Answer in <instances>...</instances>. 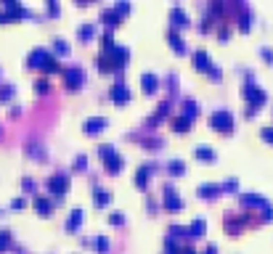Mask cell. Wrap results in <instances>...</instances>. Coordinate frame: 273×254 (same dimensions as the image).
Segmentation results:
<instances>
[{
	"label": "cell",
	"instance_id": "8992f818",
	"mask_svg": "<svg viewBox=\"0 0 273 254\" xmlns=\"http://www.w3.org/2000/svg\"><path fill=\"white\" fill-rule=\"evenodd\" d=\"M244 95L249 98V106H263L265 101H268V95H265V90H260V88H255V85H244Z\"/></svg>",
	"mask_w": 273,
	"mask_h": 254
},
{
	"label": "cell",
	"instance_id": "2e32d148",
	"mask_svg": "<svg viewBox=\"0 0 273 254\" xmlns=\"http://www.w3.org/2000/svg\"><path fill=\"white\" fill-rule=\"evenodd\" d=\"M32 204H35V209L43 214V217H48V214L53 212V201L45 199V196H35V201H32Z\"/></svg>",
	"mask_w": 273,
	"mask_h": 254
},
{
	"label": "cell",
	"instance_id": "60d3db41",
	"mask_svg": "<svg viewBox=\"0 0 273 254\" xmlns=\"http://www.w3.org/2000/svg\"><path fill=\"white\" fill-rule=\"evenodd\" d=\"M30 156H37V159H45V154L40 151V146H30V151H27Z\"/></svg>",
	"mask_w": 273,
	"mask_h": 254
},
{
	"label": "cell",
	"instance_id": "44dd1931",
	"mask_svg": "<svg viewBox=\"0 0 273 254\" xmlns=\"http://www.w3.org/2000/svg\"><path fill=\"white\" fill-rule=\"evenodd\" d=\"M109 201H112V194H109V191H104V188H96V191H93V204H96V207H106Z\"/></svg>",
	"mask_w": 273,
	"mask_h": 254
},
{
	"label": "cell",
	"instance_id": "ee69618b",
	"mask_svg": "<svg viewBox=\"0 0 273 254\" xmlns=\"http://www.w3.org/2000/svg\"><path fill=\"white\" fill-rule=\"evenodd\" d=\"M236 185H239V180H236V178H231V180H225L223 191H236Z\"/></svg>",
	"mask_w": 273,
	"mask_h": 254
},
{
	"label": "cell",
	"instance_id": "5b68a950",
	"mask_svg": "<svg viewBox=\"0 0 273 254\" xmlns=\"http://www.w3.org/2000/svg\"><path fill=\"white\" fill-rule=\"evenodd\" d=\"M106 56H109V61H112L114 69H125V64H128V59H130V50L125 48V45H114Z\"/></svg>",
	"mask_w": 273,
	"mask_h": 254
},
{
	"label": "cell",
	"instance_id": "f6af8a7d",
	"mask_svg": "<svg viewBox=\"0 0 273 254\" xmlns=\"http://www.w3.org/2000/svg\"><path fill=\"white\" fill-rule=\"evenodd\" d=\"M48 14L50 16H59V5H56V0H48Z\"/></svg>",
	"mask_w": 273,
	"mask_h": 254
},
{
	"label": "cell",
	"instance_id": "f1b7e54d",
	"mask_svg": "<svg viewBox=\"0 0 273 254\" xmlns=\"http://www.w3.org/2000/svg\"><path fill=\"white\" fill-rule=\"evenodd\" d=\"M96 64H98V72H112V69H114L106 53H104V56H98V61H96Z\"/></svg>",
	"mask_w": 273,
	"mask_h": 254
},
{
	"label": "cell",
	"instance_id": "52a82bcc",
	"mask_svg": "<svg viewBox=\"0 0 273 254\" xmlns=\"http://www.w3.org/2000/svg\"><path fill=\"white\" fill-rule=\"evenodd\" d=\"M82 80H85V75H82L80 66H69V69H64V82H66V88L69 90H77L80 85H82Z\"/></svg>",
	"mask_w": 273,
	"mask_h": 254
},
{
	"label": "cell",
	"instance_id": "3957f363",
	"mask_svg": "<svg viewBox=\"0 0 273 254\" xmlns=\"http://www.w3.org/2000/svg\"><path fill=\"white\" fill-rule=\"evenodd\" d=\"M48 191L56 196V199L61 201V196L69 191V175L66 172H59V175H50L48 178Z\"/></svg>",
	"mask_w": 273,
	"mask_h": 254
},
{
	"label": "cell",
	"instance_id": "ac0fdd59",
	"mask_svg": "<svg viewBox=\"0 0 273 254\" xmlns=\"http://www.w3.org/2000/svg\"><path fill=\"white\" fill-rule=\"evenodd\" d=\"M241 204L244 207H260V209H263V207H268V201H265L260 194H244L241 196Z\"/></svg>",
	"mask_w": 273,
	"mask_h": 254
},
{
	"label": "cell",
	"instance_id": "f546056e",
	"mask_svg": "<svg viewBox=\"0 0 273 254\" xmlns=\"http://www.w3.org/2000/svg\"><path fill=\"white\" fill-rule=\"evenodd\" d=\"M239 30H252V14H241L239 16Z\"/></svg>",
	"mask_w": 273,
	"mask_h": 254
},
{
	"label": "cell",
	"instance_id": "d590c367",
	"mask_svg": "<svg viewBox=\"0 0 273 254\" xmlns=\"http://www.w3.org/2000/svg\"><path fill=\"white\" fill-rule=\"evenodd\" d=\"M53 48H56V53H61V56L69 53V45H66L64 40H56V43H53Z\"/></svg>",
	"mask_w": 273,
	"mask_h": 254
},
{
	"label": "cell",
	"instance_id": "b9f144b4",
	"mask_svg": "<svg viewBox=\"0 0 273 254\" xmlns=\"http://www.w3.org/2000/svg\"><path fill=\"white\" fill-rule=\"evenodd\" d=\"M75 167H77V169H85V167H88V156H82V154H80L77 159H75Z\"/></svg>",
	"mask_w": 273,
	"mask_h": 254
},
{
	"label": "cell",
	"instance_id": "603a6c76",
	"mask_svg": "<svg viewBox=\"0 0 273 254\" xmlns=\"http://www.w3.org/2000/svg\"><path fill=\"white\" fill-rule=\"evenodd\" d=\"M204 230H207V223H204L202 217H196L194 223L189 225V236H194V239H199V236H202Z\"/></svg>",
	"mask_w": 273,
	"mask_h": 254
},
{
	"label": "cell",
	"instance_id": "d6986e66",
	"mask_svg": "<svg viewBox=\"0 0 273 254\" xmlns=\"http://www.w3.org/2000/svg\"><path fill=\"white\" fill-rule=\"evenodd\" d=\"M141 85H144L146 93H154V90L159 88V80H157V75H151V72H144V75H141Z\"/></svg>",
	"mask_w": 273,
	"mask_h": 254
},
{
	"label": "cell",
	"instance_id": "4fadbf2b",
	"mask_svg": "<svg viewBox=\"0 0 273 254\" xmlns=\"http://www.w3.org/2000/svg\"><path fill=\"white\" fill-rule=\"evenodd\" d=\"M220 191H223V185H215V183L199 185V196H202V199H215V196H220Z\"/></svg>",
	"mask_w": 273,
	"mask_h": 254
},
{
	"label": "cell",
	"instance_id": "1f68e13d",
	"mask_svg": "<svg viewBox=\"0 0 273 254\" xmlns=\"http://www.w3.org/2000/svg\"><path fill=\"white\" fill-rule=\"evenodd\" d=\"M114 11H117L119 16L130 14V0H117V3H114Z\"/></svg>",
	"mask_w": 273,
	"mask_h": 254
},
{
	"label": "cell",
	"instance_id": "db71d44e",
	"mask_svg": "<svg viewBox=\"0 0 273 254\" xmlns=\"http://www.w3.org/2000/svg\"><path fill=\"white\" fill-rule=\"evenodd\" d=\"M77 3H88V0H77Z\"/></svg>",
	"mask_w": 273,
	"mask_h": 254
},
{
	"label": "cell",
	"instance_id": "83f0119b",
	"mask_svg": "<svg viewBox=\"0 0 273 254\" xmlns=\"http://www.w3.org/2000/svg\"><path fill=\"white\" fill-rule=\"evenodd\" d=\"M196 111H199V109H196V101L186 98V101H183V114H186V117H191V120H194V117H196Z\"/></svg>",
	"mask_w": 273,
	"mask_h": 254
},
{
	"label": "cell",
	"instance_id": "bcb514c9",
	"mask_svg": "<svg viewBox=\"0 0 273 254\" xmlns=\"http://www.w3.org/2000/svg\"><path fill=\"white\" fill-rule=\"evenodd\" d=\"M260 56H263L265 61H271V64H273V50H271V48H263V50H260Z\"/></svg>",
	"mask_w": 273,
	"mask_h": 254
},
{
	"label": "cell",
	"instance_id": "7c38bea8",
	"mask_svg": "<svg viewBox=\"0 0 273 254\" xmlns=\"http://www.w3.org/2000/svg\"><path fill=\"white\" fill-rule=\"evenodd\" d=\"M167 40H170V45H173L175 53H186V43H183V37L175 32V27H170L167 30Z\"/></svg>",
	"mask_w": 273,
	"mask_h": 254
},
{
	"label": "cell",
	"instance_id": "11a10c76",
	"mask_svg": "<svg viewBox=\"0 0 273 254\" xmlns=\"http://www.w3.org/2000/svg\"><path fill=\"white\" fill-rule=\"evenodd\" d=\"M88 3H90V0H88Z\"/></svg>",
	"mask_w": 273,
	"mask_h": 254
},
{
	"label": "cell",
	"instance_id": "4dcf8cb0",
	"mask_svg": "<svg viewBox=\"0 0 273 254\" xmlns=\"http://www.w3.org/2000/svg\"><path fill=\"white\" fill-rule=\"evenodd\" d=\"M11 246V230H0V254Z\"/></svg>",
	"mask_w": 273,
	"mask_h": 254
},
{
	"label": "cell",
	"instance_id": "7dc6e473",
	"mask_svg": "<svg viewBox=\"0 0 273 254\" xmlns=\"http://www.w3.org/2000/svg\"><path fill=\"white\" fill-rule=\"evenodd\" d=\"M11 207H14V209H24L27 201H24V199H14V201H11Z\"/></svg>",
	"mask_w": 273,
	"mask_h": 254
},
{
	"label": "cell",
	"instance_id": "9a60e30c",
	"mask_svg": "<svg viewBox=\"0 0 273 254\" xmlns=\"http://www.w3.org/2000/svg\"><path fill=\"white\" fill-rule=\"evenodd\" d=\"M151 164H141L138 167V172H135V185L138 188H146V183H149V178H151Z\"/></svg>",
	"mask_w": 273,
	"mask_h": 254
},
{
	"label": "cell",
	"instance_id": "681fc988",
	"mask_svg": "<svg viewBox=\"0 0 273 254\" xmlns=\"http://www.w3.org/2000/svg\"><path fill=\"white\" fill-rule=\"evenodd\" d=\"M3 5H5V8H21L19 0H3Z\"/></svg>",
	"mask_w": 273,
	"mask_h": 254
},
{
	"label": "cell",
	"instance_id": "7402d4cb",
	"mask_svg": "<svg viewBox=\"0 0 273 254\" xmlns=\"http://www.w3.org/2000/svg\"><path fill=\"white\" fill-rule=\"evenodd\" d=\"M101 21H106V24H109V27H117L119 21H122V16H119L114 8H106L104 14H101Z\"/></svg>",
	"mask_w": 273,
	"mask_h": 254
},
{
	"label": "cell",
	"instance_id": "6da1fadb",
	"mask_svg": "<svg viewBox=\"0 0 273 254\" xmlns=\"http://www.w3.org/2000/svg\"><path fill=\"white\" fill-rule=\"evenodd\" d=\"M27 64L30 66H37V69H43V72H59L61 69V64H59V59H56L53 53H48L45 48H35L30 53V59H27Z\"/></svg>",
	"mask_w": 273,
	"mask_h": 254
},
{
	"label": "cell",
	"instance_id": "74e56055",
	"mask_svg": "<svg viewBox=\"0 0 273 254\" xmlns=\"http://www.w3.org/2000/svg\"><path fill=\"white\" fill-rule=\"evenodd\" d=\"M11 95H14V85H5V88H0V101L11 98Z\"/></svg>",
	"mask_w": 273,
	"mask_h": 254
},
{
	"label": "cell",
	"instance_id": "e575fe53",
	"mask_svg": "<svg viewBox=\"0 0 273 254\" xmlns=\"http://www.w3.org/2000/svg\"><path fill=\"white\" fill-rule=\"evenodd\" d=\"M109 154H114V146H109V143H104V146H98V156L101 159H106Z\"/></svg>",
	"mask_w": 273,
	"mask_h": 254
},
{
	"label": "cell",
	"instance_id": "f5cc1de1",
	"mask_svg": "<svg viewBox=\"0 0 273 254\" xmlns=\"http://www.w3.org/2000/svg\"><path fill=\"white\" fill-rule=\"evenodd\" d=\"M180 254H196L194 249H189V246H186V249H180Z\"/></svg>",
	"mask_w": 273,
	"mask_h": 254
},
{
	"label": "cell",
	"instance_id": "8d00e7d4",
	"mask_svg": "<svg viewBox=\"0 0 273 254\" xmlns=\"http://www.w3.org/2000/svg\"><path fill=\"white\" fill-rule=\"evenodd\" d=\"M101 43H104V50H106V53H109V50L114 48V40H112V35H109V32H104V37H101Z\"/></svg>",
	"mask_w": 273,
	"mask_h": 254
},
{
	"label": "cell",
	"instance_id": "ffe728a7",
	"mask_svg": "<svg viewBox=\"0 0 273 254\" xmlns=\"http://www.w3.org/2000/svg\"><path fill=\"white\" fill-rule=\"evenodd\" d=\"M173 130H175V133H189V130H191V117H186V114L175 117V120H173Z\"/></svg>",
	"mask_w": 273,
	"mask_h": 254
},
{
	"label": "cell",
	"instance_id": "f35d334b",
	"mask_svg": "<svg viewBox=\"0 0 273 254\" xmlns=\"http://www.w3.org/2000/svg\"><path fill=\"white\" fill-rule=\"evenodd\" d=\"M109 223H112V225H122V223H125V217H122L119 212H112V214H109Z\"/></svg>",
	"mask_w": 273,
	"mask_h": 254
},
{
	"label": "cell",
	"instance_id": "cb8c5ba5",
	"mask_svg": "<svg viewBox=\"0 0 273 254\" xmlns=\"http://www.w3.org/2000/svg\"><path fill=\"white\" fill-rule=\"evenodd\" d=\"M194 154H196V159H207V162H212L215 159V151L212 149H209V146H196V151H194Z\"/></svg>",
	"mask_w": 273,
	"mask_h": 254
},
{
	"label": "cell",
	"instance_id": "e0dca14e",
	"mask_svg": "<svg viewBox=\"0 0 273 254\" xmlns=\"http://www.w3.org/2000/svg\"><path fill=\"white\" fill-rule=\"evenodd\" d=\"M82 220H85L82 209H72L69 217H66V225H64V228H66V230H77L80 225H82Z\"/></svg>",
	"mask_w": 273,
	"mask_h": 254
},
{
	"label": "cell",
	"instance_id": "836d02e7",
	"mask_svg": "<svg viewBox=\"0 0 273 254\" xmlns=\"http://www.w3.org/2000/svg\"><path fill=\"white\" fill-rule=\"evenodd\" d=\"M93 244H96V249H98V252H106V249H109V239H106V236H98Z\"/></svg>",
	"mask_w": 273,
	"mask_h": 254
},
{
	"label": "cell",
	"instance_id": "484cf974",
	"mask_svg": "<svg viewBox=\"0 0 273 254\" xmlns=\"http://www.w3.org/2000/svg\"><path fill=\"white\" fill-rule=\"evenodd\" d=\"M167 114H170V104H167V101H162V104H159V106H157L154 117H151V120H149V122H157V120H162V117H167Z\"/></svg>",
	"mask_w": 273,
	"mask_h": 254
},
{
	"label": "cell",
	"instance_id": "5bb4252c",
	"mask_svg": "<svg viewBox=\"0 0 273 254\" xmlns=\"http://www.w3.org/2000/svg\"><path fill=\"white\" fill-rule=\"evenodd\" d=\"M170 21H173V27H189V14H186L183 8H173L170 11Z\"/></svg>",
	"mask_w": 273,
	"mask_h": 254
},
{
	"label": "cell",
	"instance_id": "4316f807",
	"mask_svg": "<svg viewBox=\"0 0 273 254\" xmlns=\"http://www.w3.org/2000/svg\"><path fill=\"white\" fill-rule=\"evenodd\" d=\"M77 35H80V40H90V37L96 35V27H93V24H82V27L77 30Z\"/></svg>",
	"mask_w": 273,
	"mask_h": 254
},
{
	"label": "cell",
	"instance_id": "277c9868",
	"mask_svg": "<svg viewBox=\"0 0 273 254\" xmlns=\"http://www.w3.org/2000/svg\"><path fill=\"white\" fill-rule=\"evenodd\" d=\"M162 204H164V209H167V212H178V209H183V199H180V196L175 194L173 185H164V188H162Z\"/></svg>",
	"mask_w": 273,
	"mask_h": 254
},
{
	"label": "cell",
	"instance_id": "9c48e42d",
	"mask_svg": "<svg viewBox=\"0 0 273 254\" xmlns=\"http://www.w3.org/2000/svg\"><path fill=\"white\" fill-rule=\"evenodd\" d=\"M82 130L88 135H96V133H101V130H106V117H90V120H85Z\"/></svg>",
	"mask_w": 273,
	"mask_h": 254
},
{
	"label": "cell",
	"instance_id": "f907efd6",
	"mask_svg": "<svg viewBox=\"0 0 273 254\" xmlns=\"http://www.w3.org/2000/svg\"><path fill=\"white\" fill-rule=\"evenodd\" d=\"M202 254H218V246H215V244H207V246L202 249Z\"/></svg>",
	"mask_w": 273,
	"mask_h": 254
},
{
	"label": "cell",
	"instance_id": "7bdbcfd3",
	"mask_svg": "<svg viewBox=\"0 0 273 254\" xmlns=\"http://www.w3.org/2000/svg\"><path fill=\"white\" fill-rule=\"evenodd\" d=\"M260 135H263V138L265 140H271V143H273V127L268 125V127H263V130H260Z\"/></svg>",
	"mask_w": 273,
	"mask_h": 254
},
{
	"label": "cell",
	"instance_id": "30bf717a",
	"mask_svg": "<svg viewBox=\"0 0 273 254\" xmlns=\"http://www.w3.org/2000/svg\"><path fill=\"white\" fill-rule=\"evenodd\" d=\"M194 66L199 72H209L212 69V59H209L207 50H194Z\"/></svg>",
	"mask_w": 273,
	"mask_h": 254
},
{
	"label": "cell",
	"instance_id": "ba28073f",
	"mask_svg": "<svg viewBox=\"0 0 273 254\" xmlns=\"http://www.w3.org/2000/svg\"><path fill=\"white\" fill-rule=\"evenodd\" d=\"M109 95H112V101H117V104H128V101L133 98V93H130V88L125 82H114V85H112Z\"/></svg>",
	"mask_w": 273,
	"mask_h": 254
},
{
	"label": "cell",
	"instance_id": "8fae6325",
	"mask_svg": "<svg viewBox=\"0 0 273 254\" xmlns=\"http://www.w3.org/2000/svg\"><path fill=\"white\" fill-rule=\"evenodd\" d=\"M104 164H106V172L117 175V172H119V169H122V164H125V159H122V156H119V154H117V151H114V154H109V156H106V159H104Z\"/></svg>",
	"mask_w": 273,
	"mask_h": 254
},
{
	"label": "cell",
	"instance_id": "7a4b0ae2",
	"mask_svg": "<svg viewBox=\"0 0 273 254\" xmlns=\"http://www.w3.org/2000/svg\"><path fill=\"white\" fill-rule=\"evenodd\" d=\"M209 125L218 130V133H231V130H234V114H231L228 109H218L209 117Z\"/></svg>",
	"mask_w": 273,
	"mask_h": 254
},
{
	"label": "cell",
	"instance_id": "d4e9b609",
	"mask_svg": "<svg viewBox=\"0 0 273 254\" xmlns=\"http://www.w3.org/2000/svg\"><path fill=\"white\" fill-rule=\"evenodd\" d=\"M167 172L170 175H183L186 172V164L180 159H173V162H167Z\"/></svg>",
	"mask_w": 273,
	"mask_h": 254
},
{
	"label": "cell",
	"instance_id": "d6a6232c",
	"mask_svg": "<svg viewBox=\"0 0 273 254\" xmlns=\"http://www.w3.org/2000/svg\"><path fill=\"white\" fill-rule=\"evenodd\" d=\"M50 82L45 80V77H40V80H35V93H48Z\"/></svg>",
	"mask_w": 273,
	"mask_h": 254
},
{
	"label": "cell",
	"instance_id": "c3c4849f",
	"mask_svg": "<svg viewBox=\"0 0 273 254\" xmlns=\"http://www.w3.org/2000/svg\"><path fill=\"white\" fill-rule=\"evenodd\" d=\"M263 220H273V207H263Z\"/></svg>",
	"mask_w": 273,
	"mask_h": 254
},
{
	"label": "cell",
	"instance_id": "816d5d0a",
	"mask_svg": "<svg viewBox=\"0 0 273 254\" xmlns=\"http://www.w3.org/2000/svg\"><path fill=\"white\" fill-rule=\"evenodd\" d=\"M21 185H24V188H27V191H32V188H35V183H32V180H30V178H24V180H21Z\"/></svg>",
	"mask_w": 273,
	"mask_h": 254
},
{
	"label": "cell",
	"instance_id": "ab89813d",
	"mask_svg": "<svg viewBox=\"0 0 273 254\" xmlns=\"http://www.w3.org/2000/svg\"><path fill=\"white\" fill-rule=\"evenodd\" d=\"M218 37H220V40H228V37H231V27H220V30H218Z\"/></svg>",
	"mask_w": 273,
	"mask_h": 254
}]
</instances>
